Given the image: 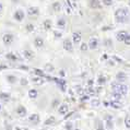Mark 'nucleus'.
Masks as SVG:
<instances>
[{
    "label": "nucleus",
    "mask_w": 130,
    "mask_h": 130,
    "mask_svg": "<svg viewBox=\"0 0 130 130\" xmlns=\"http://www.w3.org/2000/svg\"><path fill=\"white\" fill-rule=\"evenodd\" d=\"M25 28H26V31H27V32H33V31H34V24L28 23V24H26Z\"/></svg>",
    "instance_id": "32"
},
{
    "label": "nucleus",
    "mask_w": 130,
    "mask_h": 130,
    "mask_svg": "<svg viewBox=\"0 0 130 130\" xmlns=\"http://www.w3.org/2000/svg\"><path fill=\"white\" fill-rule=\"evenodd\" d=\"M11 95H10V93H6V92H1L0 93V99L3 100V101H9Z\"/></svg>",
    "instance_id": "23"
},
{
    "label": "nucleus",
    "mask_w": 130,
    "mask_h": 130,
    "mask_svg": "<svg viewBox=\"0 0 130 130\" xmlns=\"http://www.w3.org/2000/svg\"><path fill=\"white\" fill-rule=\"evenodd\" d=\"M81 38H82V35H81L80 32H74L73 35H72V39H73V43H75V44L80 43Z\"/></svg>",
    "instance_id": "13"
},
{
    "label": "nucleus",
    "mask_w": 130,
    "mask_h": 130,
    "mask_svg": "<svg viewBox=\"0 0 130 130\" xmlns=\"http://www.w3.org/2000/svg\"><path fill=\"white\" fill-rule=\"evenodd\" d=\"M46 70L47 71H54V67H53V64H46Z\"/></svg>",
    "instance_id": "38"
},
{
    "label": "nucleus",
    "mask_w": 130,
    "mask_h": 130,
    "mask_svg": "<svg viewBox=\"0 0 130 130\" xmlns=\"http://www.w3.org/2000/svg\"><path fill=\"white\" fill-rule=\"evenodd\" d=\"M7 58L10 59V60H12V61H15L17 60V57L14 56L13 54H8V55H7Z\"/></svg>",
    "instance_id": "35"
},
{
    "label": "nucleus",
    "mask_w": 130,
    "mask_h": 130,
    "mask_svg": "<svg viewBox=\"0 0 130 130\" xmlns=\"http://www.w3.org/2000/svg\"><path fill=\"white\" fill-rule=\"evenodd\" d=\"M43 26L45 27V30H50V28H52V21L45 20L44 22H43Z\"/></svg>",
    "instance_id": "24"
},
{
    "label": "nucleus",
    "mask_w": 130,
    "mask_h": 130,
    "mask_svg": "<svg viewBox=\"0 0 130 130\" xmlns=\"http://www.w3.org/2000/svg\"><path fill=\"white\" fill-rule=\"evenodd\" d=\"M105 45H107V46H110V45H111V43H110V39H107V41L105 42Z\"/></svg>",
    "instance_id": "42"
},
{
    "label": "nucleus",
    "mask_w": 130,
    "mask_h": 130,
    "mask_svg": "<svg viewBox=\"0 0 130 130\" xmlns=\"http://www.w3.org/2000/svg\"><path fill=\"white\" fill-rule=\"evenodd\" d=\"M57 104H58V101H57V100H56V101H55V102H54V104H53V106H56V105H57Z\"/></svg>",
    "instance_id": "48"
},
{
    "label": "nucleus",
    "mask_w": 130,
    "mask_h": 130,
    "mask_svg": "<svg viewBox=\"0 0 130 130\" xmlns=\"http://www.w3.org/2000/svg\"><path fill=\"white\" fill-rule=\"evenodd\" d=\"M21 69L22 70H28V68L26 66H21Z\"/></svg>",
    "instance_id": "43"
},
{
    "label": "nucleus",
    "mask_w": 130,
    "mask_h": 130,
    "mask_svg": "<svg viewBox=\"0 0 130 130\" xmlns=\"http://www.w3.org/2000/svg\"><path fill=\"white\" fill-rule=\"evenodd\" d=\"M88 100H89V96H83L81 99V101H88Z\"/></svg>",
    "instance_id": "44"
},
{
    "label": "nucleus",
    "mask_w": 130,
    "mask_h": 130,
    "mask_svg": "<svg viewBox=\"0 0 130 130\" xmlns=\"http://www.w3.org/2000/svg\"><path fill=\"white\" fill-rule=\"evenodd\" d=\"M63 48L67 52H72L73 50V44L70 39H64L63 41Z\"/></svg>",
    "instance_id": "6"
},
{
    "label": "nucleus",
    "mask_w": 130,
    "mask_h": 130,
    "mask_svg": "<svg viewBox=\"0 0 130 130\" xmlns=\"http://www.w3.org/2000/svg\"><path fill=\"white\" fill-rule=\"evenodd\" d=\"M17 115L18 116H20V117H24L25 115H26L27 113V110H26V108H25L24 106H19L17 108Z\"/></svg>",
    "instance_id": "8"
},
{
    "label": "nucleus",
    "mask_w": 130,
    "mask_h": 130,
    "mask_svg": "<svg viewBox=\"0 0 130 130\" xmlns=\"http://www.w3.org/2000/svg\"><path fill=\"white\" fill-rule=\"evenodd\" d=\"M90 7L92 9H100L102 5H101L100 0H90Z\"/></svg>",
    "instance_id": "11"
},
{
    "label": "nucleus",
    "mask_w": 130,
    "mask_h": 130,
    "mask_svg": "<svg viewBox=\"0 0 130 130\" xmlns=\"http://www.w3.org/2000/svg\"><path fill=\"white\" fill-rule=\"evenodd\" d=\"M128 5H129V7H130V0H129V1H128Z\"/></svg>",
    "instance_id": "51"
},
{
    "label": "nucleus",
    "mask_w": 130,
    "mask_h": 130,
    "mask_svg": "<svg viewBox=\"0 0 130 130\" xmlns=\"http://www.w3.org/2000/svg\"><path fill=\"white\" fill-rule=\"evenodd\" d=\"M104 105H105V106H108L109 104H108V102H104Z\"/></svg>",
    "instance_id": "50"
},
{
    "label": "nucleus",
    "mask_w": 130,
    "mask_h": 130,
    "mask_svg": "<svg viewBox=\"0 0 130 130\" xmlns=\"http://www.w3.org/2000/svg\"><path fill=\"white\" fill-rule=\"evenodd\" d=\"M54 34H55V36L56 37H61V36H62V33H61V32H59V31H55L54 32Z\"/></svg>",
    "instance_id": "39"
},
{
    "label": "nucleus",
    "mask_w": 130,
    "mask_h": 130,
    "mask_svg": "<svg viewBox=\"0 0 130 130\" xmlns=\"http://www.w3.org/2000/svg\"><path fill=\"white\" fill-rule=\"evenodd\" d=\"M75 130H80V129H75Z\"/></svg>",
    "instance_id": "53"
},
{
    "label": "nucleus",
    "mask_w": 130,
    "mask_h": 130,
    "mask_svg": "<svg viewBox=\"0 0 130 130\" xmlns=\"http://www.w3.org/2000/svg\"><path fill=\"white\" fill-rule=\"evenodd\" d=\"M32 82L33 83H35V84H37V85H41V84H43V83L45 82V80L43 79V77H33L32 78Z\"/></svg>",
    "instance_id": "15"
},
{
    "label": "nucleus",
    "mask_w": 130,
    "mask_h": 130,
    "mask_svg": "<svg viewBox=\"0 0 130 130\" xmlns=\"http://www.w3.org/2000/svg\"><path fill=\"white\" fill-rule=\"evenodd\" d=\"M111 90L116 93H119L120 95H126L127 94V91H128L127 86H126L125 84H122V83H120V82L119 83H113V84H111Z\"/></svg>",
    "instance_id": "2"
},
{
    "label": "nucleus",
    "mask_w": 130,
    "mask_h": 130,
    "mask_svg": "<svg viewBox=\"0 0 130 130\" xmlns=\"http://www.w3.org/2000/svg\"><path fill=\"white\" fill-rule=\"evenodd\" d=\"M38 95V92H37V90H35V89H31L30 91H28V96L31 97V99H36Z\"/></svg>",
    "instance_id": "20"
},
{
    "label": "nucleus",
    "mask_w": 130,
    "mask_h": 130,
    "mask_svg": "<svg viewBox=\"0 0 130 130\" xmlns=\"http://www.w3.org/2000/svg\"><path fill=\"white\" fill-rule=\"evenodd\" d=\"M117 1H122V0H117Z\"/></svg>",
    "instance_id": "52"
},
{
    "label": "nucleus",
    "mask_w": 130,
    "mask_h": 130,
    "mask_svg": "<svg viewBox=\"0 0 130 130\" xmlns=\"http://www.w3.org/2000/svg\"><path fill=\"white\" fill-rule=\"evenodd\" d=\"M57 26L60 27V28H63L66 26V20H64L63 18H60V19L57 21Z\"/></svg>",
    "instance_id": "22"
},
{
    "label": "nucleus",
    "mask_w": 130,
    "mask_h": 130,
    "mask_svg": "<svg viewBox=\"0 0 130 130\" xmlns=\"http://www.w3.org/2000/svg\"><path fill=\"white\" fill-rule=\"evenodd\" d=\"M27 14L30 17H37L39 14V10L37 7H28L27 8Z\"/></svg>",
    "instance_id": "5"
},
{
    "label": "nucleus",
    "mask_w": 130,
    "mask_h": 130,
    "mask_svg": "<svg viewBox=\"0 0 130 130\" xmlns=\"http://www.w3.org/2000/svg\"><path fill=\"white\" fill-rule=\"evenodd\" d=\"M34 45L36 46V47H43L44 46V39H43L42 37H36L34 39Z\"/></svg>",
    "instance_id": "17"
},
{
    "label": "nucleus",
    "mask_w": 130,
    "mask_h": 130,
    "mask_svg": "<svg viewBox=\"0 0 130 130\" xmlns=\"http://www.w3.org/2000/svg\"><path fill=\"white\" fill-rule=\"evenodd\" d=\"M130 19V12L127 8H118L115 11V20L117 23H127Z\"/></svg>",
    "instance_id": "1"
},
{
    "label": "nucleus",
    "mask_w": 130,
    "mask_h": 130,
    "mask_svg": "<svg viewBox=\"0 0 130 130\" xmlns=\"http://www.w3.org/2000/svg\"><path fill=\"white\" fill-rule=\"evenodd\" d=\"M97 82H99V84H100V85H103L104 83L106 82L105 77H103V75H100V77H99V80H97Z\"/></svg>",
    "instance_id": "31"
},
{
    "label": "nucleus",
    "mask_w": 130,
    "mask_h": 130,
    "mask_svg": "<svg viewBox=\"0 0 130 130\" xmlns=\"http://www.w3.org/2000/svg\"><path fill=\"white\" fill-rule=\"evenodd\" d=\"M88 48H89V45L86 44V43H83V44L81 45V50H82V52H86Z\"/></svg>",
    "instance_id": "36"
},
{
    "label": "nucleus",
    "mask_w": 130,
    "mask_h": 130,
    "mask_svg": "<svg viewBox=\"0 0 130 130\" xmlns=\"http://www.w3.org/2000/svg\"><path fill=\"white\" fill-rule=\"evenodd\" d=\"M24 57H25V59H27V60H32L35 57V54L32 52V50L26 49V50H24Z\"/></svg>",
    "instance_id": "12"
},
{
    "label": "nucleus",
    "mask_w": 130,
    "mask_h": 130,
    "mask_svg": "<svg viewBox=\"0 0 130 130\" xmlns=\"http://www.w3.org/2000/svg\"><path fill=\"white\" fill-rule=\"evenodd\" d=\"M127 31H119L118 33L116 34V38H117V41L119 42H124L125 41V38H126V36H127Z\"/></svg>",
    "instance_id": "7"
},
{
    "label": "nucleus",
    "mask_w": 130,
    "mask_h": 130,
    "mask_svg": "<svg viewBox=\"0 0 130 130\" xmlns=\"http://www.w3.org/2000/svg\"><path fill=\"white\" fill-rule=\"evenodd\" d=\"M102 59H103V60H106V59H107V55H103V56H102Z\"/></svg>",
    "instance_id": "47"
},
{
    "label": "nucleus",
    "mask_w": 130,
    "mask_h": 130,
    "mask_svg": "<svg viewBox=\"0 0 130 130\" xmlns=\"http://www.w3.org/2000/svg\"><path fill=\"white\" fill-rule=\"evenodd\" d=\"M68 111H69V108H68L67 105H61L59 107V109H58V113L60 115H67Z\"/></svg>",
    "instance_id": "19"
},
{
    "label": "nucleus",
    "mask_w": 130,
    "mask_h": 130,
    "mask_svg": "<svg viewBox=\"0 0 130 130\" xmlns=\"http://www.w3.org/2000/svg\"><path fill=\"white\" fill-rule=\"evenodd\" d=\"M2 42H3V44L7 45V46H9V45H11L12 44V42H13V35L11 33H7L2 36Z\"/></svg>",
    "instance_id": "4"
},
{
    "label": "nucleus",
    "mask_w": 130,
    "mask_h": 130,
    "mask_svg": "<svg viewBox=\"0 0 130 130\" xmlns=\"http://www.w3.org/2000/svg\"><path fill=\"white\" fill-rule=\"evenodd\" d=\"M28 120H30L31 124H34V125H37L39 122V116L38 114H32L30 117H28Z\"/></svg>",
    "instance_id": "9"
},
{
    "label": "nucleus",
    "mask_w": 130,
    "mask_h": 130,
    "mask_svg": "<svg viewBox=\"0 0 130 130\" xmlns=\"http://www.w3.org/2000/svg\"><path fill=\"white\" fill-rule=\"evenodd\" d=\"M55 81L57 82V84H58L59 86H61L62 90L66 89V82H64L63 80H61V79H55Z\"/></svg>",
    "instance_id": "26"
},
{
    "label": "nucleus",
    "mask_w": 130,
    "mask_h": 130,
    "mask_svg": "<svg viewBox=\"0 0 130 130\" xmlns=\"http://www.w3.org/2000/svg\"><path fill=\"white\" fill-rule=\"evenodd\" d=\"M92 105H93V106H99V105H100L99 100H94V101H93V102H92Z\"/></svg>",
    "instance_id": "40"
},
{
    "label": "nucleus",
    "mask_w": 130,
    "mask_h": 130,
    "mask_svg": "<svg viewBox=\"0 0 130 130\" xmlns=\"http://www.w3.org/2000/svg\"><path fill=\"white\" fill-rule=\"evenodd\" d=\"M97 45H99V41H97V38H94L92 37L91 39H90L89 42V47L91 49H95L97 47Z\"/></svg>",
    "instance_id": "14"
},
{
    "label": "nucleus",
    "mask_w": 130,
    "mask_h": 130,
    "mask_svg": "<svg viewBox=\"0 0 130 130\" xmlns=\"http://www.w3.org/2000/svg\"><path fill=\"white\" fill-rule=\"evenodd\" d=\"M116 78H117V81L118 82H125L126 80H127V77H126V73H124V72H118L117 75H116Z\"/></svg>",
    "instance_id": "16"
},
{
    "label": "nucleus",
    "mask_w": 130,
    "mask_h": 130,
    "mask_svg": "<svg viewBox=\"0 0 130 130\" xmlns=\"http://www.w3.org/2000/svg\"><path fill=\"white\" fill-rule=\"evenodd\" d=\"M109 106H111L113 108H116V109H119V108H121L122 105H121V103H119L118 100H114L109 103Z\"/></svg>",
    "instance_id": "18"
},
{
    "label": "nucleus",
    "mask_w": 130,
    "mask_h": 130,
    "mask_svg": "<svg viewBox=\"0 0 130 130\" xmlns=\"http://www.w3.org/2000/svg\"><path fill=\"white\" fill-rule=\"evenodd\" d=\"M125 125L127 128H130V116L128 115V116H126L125 118Z\"/></svg>",
    "instance_id": "33"
},
{
    "label": "nucleus",
    "mask_w": 130,
    "mask_h": 130,
    "mask_svg": "<svg viewBox=\"0 0 130 130\" xmlns=\"http://www.w3.org/2000/svg\"><path fill=\"white\" fill-rule=\"evenodd\" d=\"M24 18H25V13L22 9H18L14 11L13 13V19L18 21V22H21V21H23L24 20Z\"/></svg>",
    "instance_id": "3"
},
{
    "label": "nucleus",
    "mask_w": 130,
    "mask_h": 130,
    "mask_svg": "<svg viewBox=\"0 0 130 130\" xmlns=\"http://www.w3.org/2000/svg\"><path fill=\"white\" fill-rule=\"evenodd\" d=\"M55 121H56L55 117H54V116H52V117H48L47 119H46L44 124H45V125H47V126H49V125H53V124H55Z\"/></svg>",
    "instance_id": "25"
},
{
    "label": "nucleus",
    "mask_w": 130,
    "mask_h": 130,
    "mask_svg": "<svg viewBox=\"0 0 130 130\" xmlns=\"http://www.w3.org/2000/svg\"><path fill=\"white\" fill-rule=\"evenodd\" d=\"M114 127V124H113V117L110 115H107L106 116V128L108 130H111Z\"/></svg>",
    "instance_id": "10"
},
{
    "label": "nucleus",
    "mask_w": 130,
    "mask_h": 130,
    "mask_svg": "<svg viewBox=\"0 0 130 130\" xmlns=\"http://www.w3.org/2000/svg\"><path fill=\"white\" fill-rule=\"evenodd\" d=\"M102 3L106 7H110V6H113L114 0H102Z\"/></svg>",
    "instance_id": "27"
},
{
    "label": "nucleus",
    "mask_w": 130,
    "mask_h": 130,
    "mask_svg": "<svg viewBox=\"0 0 130 130\" xmlns=\"http://www.w3.org/2000/svg\"><path fill=\"white\" fill-rule=\"evenodd\" d=\"M7 80H8L10 83H14V82L17 81V77H14V75L10 74V75H8V77H7Z\"/></svg>",
    "instance_id": "28"
},
{
    "label": "nucleus",
    "mask_w": 130,
    "mask_h": 130,
    "mask_svg": "<svg viewBox=\"0 0 130 130\" xmlns=\"http://www.w3.org/2000/svg\"><path fill=\"white\" fill-rule=\"evenodd\" d=\"M34 72H35V73L38 75V77H43V78H44V77H46V75H45V73H44V71H43V70L35 69V70H34Z\"/></svg>",
    "instance_id": "30"
},
{
    "label": "nucleus",
    "mask_w": 130,
    "mask_h": 130,
    "mask_svg": "<svg viewBox=\"0 0 130 130\" xmlns=\"http://www.w3.org/2000/svg\"><path fill=\"white\" fill-rule=\"evenodd\" d=\"M2 10H3V5H2L1 2H0V13L2 12Z\"/></svg>",
    "instance_id": "45"
},
{
    "label": "nucleus",
    "mask_w": 130,
    "mask_h": 130,
    "mask_svg": "<svg viewBox=\"0 0 130 130\" xmlns=\"http://www.w3.org/2000/svg\"><path fill=\"white\" fill-rule=\"evenodd\" d=\"M72 128H73V124H72L71 121L66 122V125H64V129L66 130H72Z\"/></svg>",
    "instance_id": "29"
},
{
    "label": "nucleus",
    "mask_w": 130,
    "mask_h": 130,
    "mask_svg": "<svg viewBox=\"0 0 130 130\" xmlns=\"http://www.w3.org/2000/svg\"><path fill=\"white\" fill-rule=\"evenodd\" d=\"M97 130H105L104 129V125H103V122L99 120L97 121Z\"/></svg>",
    "instance_id": "34"
},
{
    "label": "nucleus",
    "mask_w": 130,
    "mask_h": 130,
    "mask_svg": "<svg viewBox=\"0 0 130 130\" xmlns=\"http://www.w3.org/2000/svg\"><path fill=\"white\" fill-rule=\"evenodd\" d=\"M2 69H6V66H1V67H0V70H2Z\"/></svg>",
    "instance_id": "49"
},
{
    "label": "nucleus",
    "mask_w": 130,
    "mask_h": 130,
    "mask_svg": "<svg viewBox=\"0 0 130 130\" xmlns=\"http://www.w3.org/2000/svg\"><path fill=\"white\" fill-rule=\"evenodd\" d=\"M21 85H27V80L26 79H22V80H21Z\"/></svg>",
    "instance_id": "41"
},
{
    "label": "nucleus",
    "mask_w": 130,
    "mask_h": 130,
    "mask_svg": "<svg viewBox=\"0 0 130 130\" xmlns=\"http://www.w3.org/2000/svg\"><path fill=\"white\" fill-rule=\"evenodd\" d=\"M11 2H12V3H19L20 0H11Z\"/></svg>",
    "instance_id": "46"
},
{
    "label": "nucleus",
    "mask_w": 130,
    "mask_h": 130,
    "mask_svg": "<svg viewBox=\"0 0 130 130\" xmlns=\"http://www.w3.org/2000/svg\"><path fill=\"white\" fill-rule=\"evenodd\" d=\"M52 8H53L54 11H56V12L60 11V10H61V5H60V2H58V1L54 2L53 5H52Z\"/></svg>",
    "instance_id": "21"
},
{
    "label": "nucleus",
    "mask_w": 130,
    "mask_h": 130,
    "mask_svg": "<svg viewBox=\"0 0 130 130\" xmlns=\"http://www.w3.org/2000/svg\"><path fill=\"white\" fill-rule=\"evenodd\" d=\"M124 43H125L126 45H130V34H129V33L127 34V36H126V38H125Z\"/></svg>",
    "instance_id": "37"
}]
</instances>
